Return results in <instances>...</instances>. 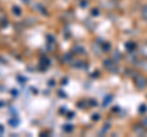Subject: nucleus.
I'll return each mask as SVG.
<instances>
[{
  "label": "nucleus",
  "mask_w": 147,
  "mask_h": 137,
  "mask_svg": "<svg viewBox=\"0 0 147 137\" xmlns=\"http://www.w3.org/2000/svg\"><path fill=\"white\" fill-rule=\"evenodd\" d=\"M12 12L15 13V15H17V16L21 15V10H20V7H18V6H13L12 7Z\"/></svg>",
  "instance_id": "f257e3e1"
},
{
  "label": "nucleus",
  "mask_w": 147,
  "mask_h": 137,
  "mask_svg": "<svg viewBox=\"0 0 147 137\" xmlns=\"http://www.w3.org/2000/svg\"><path fill=\"white\" fill-rule=\"evenodd\" d=\"M63 130H64V131H66V132H70V131L74 130V126H72V125H65V126L63 127Z\"/></svg>",
  "instance_id": "f03ea898"
},
{
  "label": "nucleus",
  "mask_w": 147,
  "mask_h": 137,
  "mask_svg": "<svg viewBox=\"0 0 147 137\" xmlns=\"http://www.w3.org/2000/svg\"><path fill=\"white\" fill-rule=\"evenodd\" d=\"M4 19H6V17H5V13H4V11L1 10V9H0V21H4Z\"/></svg>",
  "instance_id": "7ed1b4c3"
},
{
  "label": "nucleus",
  "mask_w": 147,
  "mask_h": 137,
  "mask_svg": "<svg viewBox=\"0 0 147 137\" xmlns=\"http://www.w3.org/2000/svg\"><path fill=\"white\" fill-rule=\"evenodd\" d=\"M22 3H25V4H28V3H31V0H21Z\"/></svg>",
  "instance_id": "20e7f679"
}]
</instances>
